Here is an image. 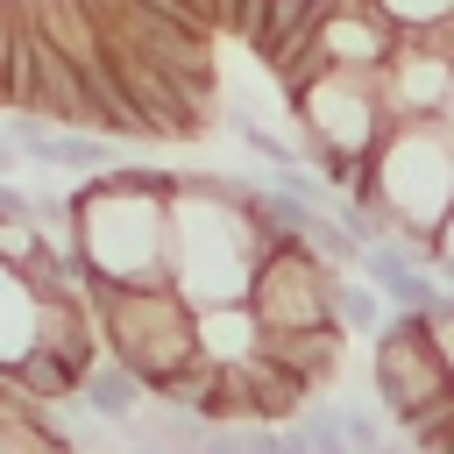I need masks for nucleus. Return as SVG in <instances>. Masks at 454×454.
Returning <instances> with one entry per match:
<instances>
[{"instance_id":"obj_5","label":"nucleus","mask_w":454,"mask_h":454,"mask_svg":"<svg viewBox=\"0 0 454 454\" xmlns=\"http://www.w3.org/2000/svg\"><path fill=\"white\" fill-rule=\"evenodd\" d=\"M369 383H376V404L390 426L419 419L426 404L454 397V369H447V348L433 333V312H390L376 326V355H369Z\"/></svg>"},{"instance_id":"obj_3","label":"nucleus","mask_w":454,"mask_h":454,"mask_svg":"<svg viewBox=\"0 0 454 454\" xmlns=\"http://www.w3.org/2000/svg\"><path fill=\"white\" fill-rule=\"evenodd\" d=\"M262 248L270 241L227 177H177V192H170V284L192 298V312L199 305H248Z\"/></svg>"},{"instance_id":"obj_22","label":"nucleus","mask_w":454,"mask_h":454,"mask_svg":"<svg viewBox=\"0 0 454 454\" xmlns=\"http://www.w3.org/2000/svg\"><path fill=\"white\" fill-rule=\"evenodd\" d=\"M440 121H447V128H454V92H447V106H440Z\"/></svg>"},{"instance_id":"obj_14","label":"nucleus","mask_w":454,"mask_h":454,"mask_svg":"<svg viewBox=\"0 0 454 454\" xmlns=\"http://www.w3.org/2000/svg\"><path fill=\"white\" fill-rule=\"evenodd\" d=\"M376 7L390 14L397 35H440V28H454V0H376Z\"/></svg>"},{"instance_id":"obj_16","label":"nucleus","mask_w":454,"mask_h":454,"mask_svg":"<svg viewBox=\"0 0 454 454\" xmlns=\"http://www.w3.org/2000/svg\"><path fill=\"white\" fill-rule=\"evenodd\" d=\"M199 454H248V426H206Z\"/></svg>"},{"instance_id":"obj_4","label":"nucleus","mask_w":454,"mask_h":454,"mask_svg":"<svg viewBox=\"0 0 454 454\" xmlns=\"http://www.w3.org/2000/svg\"><path fill=\"white\" fill-rule=\"evenodd\" d=\"M99 340L156 397L163 383H177L199 362V312L177 284H121L99 298Z\"/></svg>"},{"instance_id":"obj_17","label":"nucleus","mask_w":454,"mask_h":454,"mask_svg":"<svg viewBox=\"0 0 454 454\" xmlns=\"http://www.w3.org/2000/svg\"><path fill=\"white\" fill-rule=\"evenodd\" d=\"M433 270H440V284L454 291V213H447V227H440V255H433Z\"/></svg>"},{"instance_id":"obj_2","label":"nucleus","mask_w":454,"mask_h":454,"mask_svg":"<svg viewBox=\"0 0 454 454\" xmlns=\"http://www.w3.org/2000/svg\"><path fill=\"white\" fill-rule=\"evenodd\" d=\"M454 213V128L447 121H390V135L369 156L362 199L340 206V220L362 241L411 234L440 248V227Z\"/></svg>"},{"instance_id":"obj_9","label":"nucleus","mask_w":454,"mask_h":454,"mask_svg":"<svg viewBox=\"0 0 454 454\" xmlns=\"http://www.w3.org/2000/svg\"><path fill=\"white\" fill-rule=\"evenodd\" d=\"M340 348H348V333H340V326H312V333H270V340H262V355H270L277 369H291V376H298L312 397H319V390L340 376Z\"/></svg>"},{"instance_id":"obj_18","label":"nucleus","mask_w":454,"mask_h":454,"mask_svg":"<svg viewBox=\"0 0 454 454\" xmlns=\"http://www.w3.org/2000/svg\"><path fill=\"white\" fill-rule=\"evenodd\" d=\"M433 333H440V348H447V369H454V298L433 312Z\"/></svg>"},{"instance_id":"obj_20","label":"nucleus","mask_w":454,"mask_h":454,"mask_svg":"<svg viewBox=\"0 0 454 454\" xmlns=\"http://www.w3.org/2000/svg\"><path fill=\"white\" fill-rule=\"evenodd\" d=\"M0 106H7V0H0Z\"/></svg>"},{"instance_id":"obj_21","label":"nucleus","mask_w":454,"mask_h":454,"mask_svg":"<svg viewBox=\"0 0 454 454\" xmlns=\"http://www.w3.org/2000/svg\"><path fill=\"white\" fill-rule=\"evenodd\" d=\"M192 7H199V14H206V21L220 28V0H192Z\"/></svg>"},{"instance_id":"obj_15","label":"nucleus","mask_w":454,"mask_h":454,"mask_svg":"<svg viewBox=\"0 0 454 454\" xmlns=\"http://www.w3.org/2000/svg\"><path fill=\"white\" fill-rule=\"evenodd\" d=\"M340 433H348V447H355V454L390 447V419H383V411H369V404H340Z\"/></svg>"},{"instance_id":"obj_1","label":"nucleus","mask_w":454,"mask_h":454,"mask_svg":"<svg viewBox=\"0 0 454 454\" xmlns=\"http://www.w3.org/2000/svg\"><path fill=\"white\" fill-rule=\"evenodd\" d=\"M170 192H177V177L149 170V163H121L71 192L78 255L106 291L170 284Z\"/></svg>"},{"instance_id":"obj_10","label":"nucleus","mask_w":454,"mask_h":454,"mask_svg":"<svg viewBox=\"0 0 454 454\" xmlns=\"http://www.w3.org/2000/svg\"><path fill=\"white\" fill-rule=\"evenodd\" d=\"M78 404L121 433V426H128V419L149 404V390H142V376H135V369H121L114 355H99V362L85 369V383H78Z\"/></svg>"},{"instance_id":"obj_11","label":"nucleus","mask_w":454,"mask_h":454,"mask_svg":"<svg viewBox=\"0 0 454 454\" xmlns=\"http://www.w3.org/2000/svg\"><path fill=\"white\" fill-rule=\"evenodd\" d=\"M241 383H248V419H255V426H291V419H305V404H312V390H305L291 369H277L270 355H255V362L241 369Z\"/></svg>"},{"instance_id":"obj_6","label":"nucleus","mask_w":454,"mask_h":454,"mask_svg":"<svg viewBox=\"0 0 454 454\" xmlns=\"http://www.w3.org/2000/svg\"><path fill=\"white\" fill-rule=\"evenodd\" d=\"M291 106L305 128V156H376V142L390 135V106L369 71H319L291 92Z\"/></svg>"},{"instance_id":"obj_13","label":"nucleus","mask_w":454,"mask_h":454,"mask_svg":"<svg viewBox=\"0 0 454 454\" xmlns=\"http://www.w3.org/2000/svg\"><path fill=\"white\" fill-rule=\"evenodd\" d=\"M383 319H390L383 291H376V284H355V277L340 270V277H333V326H340V333H369V340H376V326H383Z\"/></svg>"},{"instance_id":"obj_19","label":"nucleus","mask_w":454,"mask_h":454,"mask_svg":"<svg viewBox=\"0 0 454 454\" xmlns=\"http://www.w3.org/2000/svg\"><path fill=\"white\" fill-rule=\"evenodd\" d=\"M0 213H28V192L14 177H0Z\"/></svg>"},{"instance_id":"obj_12","label":"nucleus","mask_w":454,"mask_h":454,"mask_svg":"<svg viewBox=\"0 0 454 454\" xmlns=\"http://www.w3.org/2000/svg\"><path fill=\"white\" fill-rule=\"evenodd\" d=\"M35 340V291L21 284V270L0 262V362H14Z\"/></svg>"},{"instance_id":"obj_8","label":"nucleus","mask_w":454,"mask_h":454,"mask_svg":"<svg viewBox=\"0 0 454 454\" xmlns=\"http://www.w3.org/2000/svg\"><path fill=\"white\" fill-rule=\"evenodd\" d=\"M262 319L248 305H199V362L213 369H248L262 355Z\"/></svg>"},{"instance_id":"obj_7","label":"nucleus","mask_w":454,"mask_h":454,"mask_svg":"<svg viewBox=\"0 0 454 454\" xmlns=\"http://www.w3.org/2000/svg\"><path fill=\"white\" fill-rule=\"evenodd\" d=\"M333 262H319L305 241H277L262 248L255 262V284H248V312L262 319V333H312V326H333Z\"/></svg>"}]
</instances>
